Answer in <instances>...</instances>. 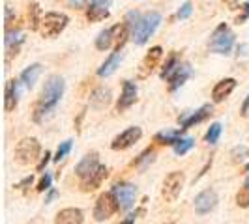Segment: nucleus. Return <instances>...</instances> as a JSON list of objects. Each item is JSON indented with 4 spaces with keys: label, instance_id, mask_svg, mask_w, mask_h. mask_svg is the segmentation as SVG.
<instances>
[{
    "label": "nucleus",
    "instance_id": "f257e3e1",
    "mask_svg": "<svg viewBox=\"0 0 249 224\" xmlns=\"http://www.w3.org/2000/svg\"><path fill=\"white\" fill-rule=\"evenodd\" d=\"M66 90V82L60 75H51L49 79L45 80V84L41 88L39 99L34 105V122H43L51 112L56 109V105L60 103Z\"/></svg>",
    "mask_w": 249,
    "mask_h": 224
},
{
    "label": "nucleus",
    "instance_id": "f03ea898",
    "mask_svg": "<svg viewBox=\"0 0 249 224\" xmlns=\"http://www.w3.org/2000/svg\"><path fill=\"white\" fill-rule=\"evenodd\" d=\"M39 153H41V146L37 142V138L34 137H26L23 140L17 142L15 146V151H13V157L15 161L23 166H28V164H34L39 159Z\"/></svg>",
    "mask_w": 249,
    "mask_h": 224
},
{
    "label": "nucleus",
    "instance_id": "7ed1b4c3",
    "mask_svg": "<svg viewBox=\"0 0 249 224\" xmlns=\"http://www.w3.org/2000/svg\"><path fill=\"white\" fill-rule=\"evenodd\" d=\"M70 23V17L66 13H58V12H49L43 15L41 19V25H39V32L41 36L47 37V39H53V37L60 36L64 32V28Z\"/></svg>",
    "mask_w": 249,
    "mask_h": 224
},
{
    "label": "nucleus",
    "instance_id": "20e7f679",
    "mask_svg": "<svg viewBox=\"0 0 249 224\" xmlns=\"http://www.w3.org/2000/svg\"><path fill=\"white\" fill-rule=\"evenodd\" d=\"M232 45H234V34L225 23H221L210 37V50L215 54H229L232 50Z\"/></svg>",
    "mask_w": 249,
    "mask_h": 224
},
{
    "label": "nucleus",
    "instance_id": "39448f33",
    "mask_svg": "<svg viewBox=\"0 0 249 224\" xmlns=\"http://www.w3.org/2000/svg\"><path fill=\"white\" fill-rule=\"evenodd\" d=\"M160 23H161V15L158 12H148L146 15H142V19H141V23H139L135 34L131 36L133 41H135L137 45H144V43L148 41V37L154 36V32L158 30Z\"/></svg>",
    "mask_w": 249,
    "mask_h": 224
},
{
    "label": "nucleus",
    "instance_id": "423d86ee",
    "mask_svg": "<svg viewBox=\"0 0 249 224\" xmlns=\"http://www.w3.org/2000/svg\"><path fill=\"white\" fill-rule=\"evenodd\" d=\"M184 183H186V174L180 172V170H175V172L165 176L163 187H161L163 200H165L167 204L176 202V198L180 196V192H182V189H184Z\"/></svg>",
    "mask_w": 249,
    "mask_h": 224
},
{
    "label": "nucleus",
    "instance_id": "0eeeda50",
    "mask_svg": "<svg viewBox=\"0 0 249 224\" xmlns=\"http://www.w3.org/2000/svg\"><path fill=\"white\" fill-rule=\"evenodd\" d=\"M118 209H120V204L114 196V192L112 191L103 192V194H100V198L96 200V206H94V221L103 223V221L111 219Z\"/></svg>",
    "mask_w": 249,
    "mask_h": 224
},
{
    "label": "nucleus",
    "instance_id": "6e6552de",
    "mask_svg": "<svg viewBox=\"0 0 249 224\" xmlns=\"http://www.w3.org/2000/svg\"><path fill=\"white\" fill-rule=\"evenodd\" d=\"M111 191L114 192L122 211H129L133 208L135 198H137V187L131 185V183H116Z\"/></svg>",
    "mask_w": 249,
    "mask_h": 224
},
{
    "label": "nucleus",
    "instance_id": "1a4fd4ad",
    "mask_svg": "<svg viewBox=\"0 0 249 224\" xmlns=\"http://www.w3.org/2000/svg\"><path fill=\"white\" fill-rule=\"evenodd\" d=\"M142 137V129L141 127H127L125 131H122L118 137L111 142V148L114 151H122V149L131 148L135 142H139Z\"/></svg>",
    "mask_w": 249,
    "mask_h": 224
},
{
    "label": "nucleus",
    "instance_id": "9d476101",
    "mask_svg": "<svg viewBox=\"0 0 249 224\" xmlns=\"http://www.w3.org/2000/svg\"><path fill=\"white\" fill-rule=\"evenodd\" d=\"M217 206V194L213 189H206L195 196V211L197 215H206L215 209Z\"/></svg>",
    "mask_w": 249,
    "mask_h": 224
},
{
    "label": "nucleus",
    "instance_id": "9b49d317",
    "mask_svg": "<svg viewBox=\"0 0 249 224\" xmlns=\"http://www.w3.org/2000/svg\"><path fill=\"white\" fill-rule=\"evenodd\" d=\"M111 0H90L87 8V19L90 23H100L109 17Z\"/></svg>",
    "mask_w": 249,
    "mask_h": 224
},
{
    "label": "nucleus",
    "instance_id": "f8f14e48",
    "mask_svg": "<svg viewBox=\"0 0 249 224\" xmlns=\"http://www.w3.org/2000/svg\"><path fill=\"white\" fill-rule=\"evenodd\" d=\"M137 84L133 80H124L122 82V94L118 97V103H116V111L124 112L127 111L135 101H137Z\"/></svg>",
    "mask_w": 249,
    "mask_h": 224
},
{
    "label": "nucleus",
    "instance_id": "ddd939ff",
    "mask_svg": "<svg viewBox=\"0 0 249 224\" xmlns=\"http://www.w3.org/2000/svg\"><path fill=\"white\" fill-rule=\"evenodd\" d=\"M23 41H25V37H23V34H21L17 28H12V26H10V28H6V39H4V45H6V58H8V60L19 54V49H21Z\"/></svg>",
    "mask_w": 249,
    "mask_h": 224
},
{
    "label": "nucleus",
    "instance_id": "4468645a",
    "mask_svg": "<svg viewBox=\"0 0 249 224\" xmlns=\"http://www.w3.org/2000/svg\"><path fill=\"white\" fill-rule=\"evenodd\" d=\"M107 176H109V168H107L105 164H100L88 177L81 179V191H83V192H92V191H96L98 187H101L103 179H105Z\"/></svg>",
    "mask_w": 249,
    "mask_h": 224
},
{
    "label": "nucleus",
    "instance_id": "2eb2a0df",
    "mask_svg": "<svg viewBox=\"0 0 249 224\" xmlns=\"http://www.w3.org/2000/svg\"><path fill=\"white\" fill-rule=\"evenodd\" d=\"M161 56H163L161 47H152V49L146 52V56L142 58V62H141V71H139V77H141V79L148 77V75L158 67V64H160V60H161Z\"/></svg>",
    "mask_w": 249,
    "mask_h": 224
},
{
    "label": "nucleus",
    "instance_id": "dca6fc26",
    "mask_svg": "<svg viewBox=\"0 0 249 224\" xmlns=\"http://www.w3.org/2000/svg\"><path fill=\"white\" fill-rule=\"evenodd\" d=\"M21 80H8L4 90V111L12 112L17 109L19 103V92H21Z\"/></svg>",
    "mask_w": 249,
    "mask_h": 224
},
{
    "label": "nucleus",
    "instance_id": "f3484780",
    "mask_svg": "<svg viewBox=\"0 0 249 224\" xmlns=\"http://www.w3.org/2000/svg\"><path fill=\"white\" fill-rule=\"evenodd\" d=\"M234 88H236V79H232V77L221 79L212 90V101L213 103H223V101L232 94Z\"/></svg>",
    "mask_w": 249,
    "mask_h": 224
},
{
    "label": "nucleus",
    "instance_id": "a211bd4d",
    "mask_svg": "<svg viewBox=\"0 0 249 224\" xmlns=\"http://www.w3.org/2000/svg\"><path fill=\"white\" fill-rule=\"evenodd\" d=\"M100 164L101 162H100V159H98V153H96V151H92V153L85 155V157H83V161L75 166V174H77L79 179H85V177H88V176L92 174Z\"/></svg>",
    "mask_w": 249,
    "mask_h": 224
},
{
    "label": "nucleus",
    "instance_id": "6ab92c4d",
    "mask_svg": "<svg viewBox=\"0 0 249 224\" xmlns=\"http://www.w3.org/2000/svg\"><path fill=\"white\" fill-rule=\"evenodd\" d=\"M189 77H191V65L180 62L178 67L175 69V73L167 79V80H169V92H176L180 86H184Z\"/></svg>",
    "mask_w": 249,
    "mask_h": 224
},
{
    "label": "nucleus",
    "instance_id": "aec40b11",
    "mask_svg": "<svg viewBox=\"0 0 249 224\" xmlns=\"http://www.w3.org/2000/svg\"><path fill=\"white\" fill-rule=\"evenodd\" d=\"M212 105H202L199 111L191 112V114H187V116H182L180 118V125H182V129H189V127H193V125L200 124V122H204L208 116H212Z\"/></svg>",
    "mask_w": 249,
    "mask_h": 224
},
{
    "label": "nucleus",
    "instance_id": "412c9836",
    "mask_svg": "<svg viewBox=\"0 0 249 224\" xmlns=\"http://www.w3.org/2000/svg\"><path fill=\"white\" fill-rule=\"evenodd\" d=\"M111 101H112L111 90L105 86L96 88V90L90 94V107H92L94 111H103V109H107V107L111 105Z\"/></svg>",
    "mask_w": 249,
    "mask_h": 224
},
{
    "label": "nucleus",
    "instance_id": "4be33fe9",
    "mask_svg": "<svg viewBox=\"0 0 249 224\" xmlns=\"http://www.w3.org/2000/svg\"><path fill=\"white\" fill-rule=\"evenodd\" d=\"M85 215L79 208H66L60 209L54 217V224H83Z\"/></svg>",
    "mask_w": 249,
    "mask_h": 224
},
{
    "label": "nucleus",
    "instance_id": "5701e85b",
    "mask_svg": "<svg viewBox=\"0 0 249 224\" xmlns=\"http://www.w3.org/2000/svg\"><path fill=\"white\" fill-rule=\"evenodd\" d=\"M112 30V49L116 50V52H120L122 47L125 45V41H127V37L131 36V30H129V26L125 25V23H120V25H114L111 28Z\"/></svg>",
    "mask_w": 249,
    "mask_h": 224
},
{
    "label": "nucleus",
    "instance_id": "b1692460",
    "mask_svg": "<svg viewBox=\"0 0 249 224\" xmlns=\"http://www.w3.org/2000/svg\"><path fill=\"white\" fill-rule=\"evenodd\" d=\"M41 64H32V65H28L25 71L21 73V82L25 84L26 88H32L34 84L37 82V79H39V75H41Z\"/></svg>",
    "mask_w": 249,
    "mask_h": 224
},
{
    "label": "nucleus",
    "instance_id": "393cba45",
    "mask_svg": "<svg viewBox=\"0 0 249 224\" xmlns=\"http://www.w3.org/2000/svg\"><path fill=\"white\" fill-rule=\"evenodd\" d=\"M120 60H122V54L114 50L111 56L101 64V67L98 69V75H100V77H109V75H112L116 71V67L120 65Z\"/></svg>",
    "mask_w": 249,
    "mask_h": 224
},
{
    "label": "nucleus",
    "instance_id": "a878e982",
    "mask_svg": "<svg viewBox=\"0 0 249 224\" xmlns=\"http://www.w3.org/2000/svg\"><path fill=\"white\" fill-rule=\"evenodd\" d=\"M26 19H28V26H30L32 32L39 30V25H41V19H43V17H41V10H39L37 2H30L28 13H26Z\"/></svg>",
    "mask_w": 249,
    "mask_h": 224
},
{
    "label": "nucleus",
    "instance_id": "bb28decb",
    "mask_svg": "<svg viewBox=\"0 0 249 224\" xmlns=\"http://www.w3.org/2000/svg\"><path fill=\"white\" fill-rule=\"evenodd\" d=\"M182 131H186V129H175V131H161V133H158L154 140L158 142V144H163V146H175L176 140L182 137Z\"/></svg>",
    "mask_w": 249,
    "mask_h": 224
},
{
    "label": "nucleus",
    "instance_id": "cd10ccee",
    "mask_svg": "<svg viewBox=\"0 0 249 224\" xmlns=\"http://www.w3.org/2000/svg\"><path fill=\"white\" fill-rule=\"evenodd\" d=\"M112 30L111 28H105L101 30L98 37H96V49L98 50H109L112 47Z\"/></svg>",
    "mask_w": 249,
    "mask_h": 224
},
{
    "label": "nucleus",
    "instance_id": "c85d7f7f",
    "mask_svg": "<svg viewBox=\"0 0 249 224\" xmlns=\"http://www.w3.org/2000/svg\"><path fill=\"white\" fill-rule=\"evenodd\" d=\"M178 64H180V60H178V54H176V52H173V54H169L167 62L163 64L161 73H160V77H161V79H169L171 75L175 73V69L178 67Z\"/></svg>",
    "mask_w": 249,
    "mask_h": 224
},
{
    "label": "nucleus",
    "instance_id": "c756f323",
    "mask_svg": "<svg viewBox=\"0 0 249 224\" xmlns=\"http://www.w3.org/2000/svg\"><path fill=\"white\" fill-rule=\"evenodd\" d=\"M195 146V138H191V137H180L178 140H176V144L173 146L175 148V153L176 155H186L189 149Z\"/></svg>",
    "mask_w": 249,
    "mask_h": 224
},
{
    "label": "nucleus",
    "instance_id": "7c9ffc66",
    "mask_svg": "<svg viewBox=\"0 0 249 224\" xmlns=\"http://www.w3.org/2000/svg\"><path fill=\"white\" fill-rule=\"evenodd\" d=\"M154 159H156V151L154 149H146V151H142L137 159L133 161V166H139V168L144 170L150 162H154Z\"/></svg>",
    "mask_w": 249,
    "mask_h": 224
},
{
    "label": "nucleus",
    "instance_id": "2f4dec72",
    "mask_svg": "<svg viewBox=\"0 0 249 224\" xmlns=\"http://www.w3.org/2000/svg\"><path fill=\"white\" fill-rule=\"evenodd\" d=\"M236 204L240 208H244V209L249 208V177L246 179L244 187L236 192Z\"/></svg>",
    "mask_w": 249,
    "mask_h": 224
},
{
    "label": "nucleus",
    "instance_id": "473e14b6",
    "mask_svg": "<svg viewBox=\"0 0 249 224\" xmlns=\"http://www.w3.org/2000/svg\"><path fill=\"white\" fill-rule=\"evenodd\" d=\"M141 19H142V15L139 12H129L127 15H125V25L129 26V30H131V36L135 34V30H137L139 23H141Z\"/></svg>",
    "mask_w": 249,
    "mask_h": 224
},
{
    "label": "nucleus",
    "instance_id": "72a5a7b5",
    "mask_svg": "<svg viewBox=\"0 0 249 224\" xmlns=\"http://www.w3.org/2000/svg\"><path fill=\"white\" fill-rule=\"evenodd\" d=\"M219 137H221V124H212L204 138H206V142H208V144H217Z\"/></svg>",
    "mask_w": 249,
    "mask_h": 224
},
{
    "label": "nucleus",
    "instance_id": "f704fd0d",
    "mask_svg": "<svg viewBox=\"0 0 249 224\" xmlns=\"http://www.w3.org/2000/svg\"><path fill=\"white\" fill-rule=\"evenodd\" d=\"M71 151V140H66V142H62L60 146H58V149H56V155H54V162H60Z\"/></svg>",
    "mask_w": 249,
    "mask_h": 224
},
{
    "label": "nucleus",
    "instance_id": "c9c22d12",
    "mask_svg": "<svg viewBox=\"0 0 249 224\" xmlns=\"http://www.w3.org/2000/svg\"><path fill=\"white\" fill-rule=\"evenodd\" d=\"M191 12H193V4L187 0V2H184V6L178 10V13H176V17L180 19V21H184V19H187L189 15H191Z\"/></svg>",
    "mask_w": 249,
    "mask_h": 224
},
{
    "label": "nucleus",
    "instance_id": "e433bc0d",
    "mask_svg": "<svg viewBox=\"0 0 249 224\" xmlns=\"http://www.w3.org/2000/svg\"><path fill=\"white\" fill-rule=\"evenodd\" d=\"M51 181H53V177H51V174H47V172H45V176H41V179H39V183H37L36 191H37V192L49 191V189H51Z\"/></svg>",
    "mask_w": 249,
    "mask_h": 224
},
{
    "label": "nucleus",
    "instance_id": "4c0bfd02",
    "mask_svg": "<svg viewBox=\"0 0 249 224\" xmlns=\"http://www.w3.org/2000/svg\"><path fill=\"white\" fill-rule=\"evenodd\" d=\"M248 19H249V0L246 2V4L240 6V15L236 17V23L238 25H242V23H246Z\"/></svg>",
    "mask_w": 249,
    "mask_h": 224
},
{
    "label": "nucleus",
    "instance_id": "58836bf2",
    "mask_svg": "<svg viewBox=\"0 0 249 224\" xmlns=\"http://www.w3.org/2000/svg\"><path fill=\"white\" fill-rule=\"evenodd\" d=\"M51 161V153L49 151H45V155L41 157V161L37 162V172H43V168L47 166V162Z\"/></svg>",
    "mask_w": 249,
    "mask_h": 224
},
{
    "label": "nucleus",
    "instance_id": "ea45409f",
    "mask_svg": "<svg viewBox=\"0 0 249 224\" xmlns=\"http://www.w3.org/2000/svg\"><path fill=\"white\" fill-rule=\"evenodd\" d=\"M240 114H242L244 118H248L249 116V96L244 99V105H242V109H240Z\"/></svg>",
    "mask_w": 249,
    "mask_h": 224
},
{
    "label": "nucleus",
    "instance_id": "a19ab883",
    "mask_svg": "<svg viewBox=\"0 0 249 224\" xmlns=\"http://www.w3.org/2000/svg\"><path fill=\"white\" fill-rule=\"evenodd\" d=\"M238 2H240V0H223L225 8H229V10H238V8H240Z\"/></svg>",
    "mask_w": 249,
    "mask_h": 224
},
{
    "label": "nucleus",
    "instance_id": "79ce46f5",
    "mask_svg": "<svg viewBox=\"0 0 249 224\" xmlns=\"http://www.w3.org/2000/svg\"><path fill=\"white\" fill-rule=\"evenodd\" d=\"M32 181H34V177H32V176H28V177H25L21 183H17L15 187H17V189H26L28 185H32Z\"/></svg>",
    "mask_w": 249,
    "mask_h": 224
},
{
    "label": "nucleus",
    "instance_id": "37998d69",
    "mask_svg": "<svg viewBox=\"0 0 249 224\" xmlns=\"http://www.w3.org/2000/svg\"><path fill=\"white\" fill-rule=\"evenodd\" d=\"M68 4L77 10V8H83V6H85V0H68Z\"/></svg>",
    "mask_w": 249,
    "mask_h": 224
},
{
    "label": "nucleus",
    "instance_id": "c03bdc74",
    "mask_svg": "<svg viewBox=\"0 0 249 224\" xmlns=\"http://www.w3.org/2000/svg\"><path fill=\"white\" fill-rule=\"evenodd\" d=\"M54 196H56V191H54V189H49V194H47L45 202H47V204H49V202H53V198H54Z\"/></svg>",
    "mask_w": 249,
    "mask_h": 224
},
{
    "label": "nucleus",
    "instance_id": "a18cd8bd",
    "mask_svg": "<svg viewBox=\"0 0 249 224\" xmlns=\"http://www.w3.org/2000/svg\"><path fill=\"white\" fill-rule=\"evenodd\" d=\"M246 50H248V45H240V47H238V56H240V54L244 56V54H246Z\"/></svg>",
    "mask_w": 249,
    "mask_h": 224
},
{
    "label": "nucleus",
    "instance_id": "49530a36",
    "mask_svg": "<svg viewBox=\"0 0 249 224\" xmlns=\"http://www.w3.org/2000/svg\"><path fill=\"white\" fill-rule=\"evenodd\" d=\"M133 223H135V215H129L122 224H133Z\"/></svg>",
    "mask_w": 249,
    "mask_h": 224
},
{
    "label": "nucleus",
    "instance_id": "de8ad7c7",
    "mask_svg": "<svg viewBox=\"0 0 249 224\" xmlns=\"http://www.w3.org/2000/svg\"><path fill=\"white\" fill-rule=\"evenodd\" d=\"M246 172H249V164H248V166H246Z\"/></svg>",
    "mask_w": 249,
    "mask_h": 224
},
{
    "label": "nucleus",
    "instance_id": "09e8293b",
    "mask_svg": "<svg viewBox=\"0 0 249 224\" xmlns=\"http://www.w3.org/2000/svg\"><path fill=\"white\" fill-rule=\"evenodd\" d=\"M167 224H173V223H167Z\"/></svg>",
    "mask_w": 249,
    "mask_h": 224
},
{
    "label": "nucleus",
    "instance_id": "8fccbe9b",
    "mask_svg": "<svg viewBox=\"0 0 249 224\" xmlns=\"http://www.w3.org/2000/svg\"><path fill=\"white\" fill-rule=\"evenodd\" d=\"M248 177H249V176H248Z\"/></svg>",
    "mask_w": 249,
    "mask_h": 224
}]
</instances>
